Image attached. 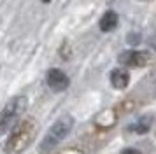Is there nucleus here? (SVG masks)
<instances>
[{"label":"nucleus","mask_w":156,"mask_h":154,"mask_svg":"<svg viewBox=\"0 0 156 154\" xmlns=\"http://www.w3.org/2000/svg\"><path fill=\"white\" fill-rule=\"evenodd\" d=\"M118 61L123 67H130V68H140V67H146L149 61V54L146 51H135V49H128V51H123L118 56Z\"/></svg>","instance_id":"obj_4"},{"label":"nucleus","mask_w":156,"mask_h":154,"mask_svg":"<svg viewBox=\"0 0 156 154\" xmlns=\"http://www.w3.org/2000/svg\"><path fill=\"white\" fill-rule=\"evenodd\" d=\"M37 135V123L34 119H25L20 124L12 128V133L7 137L4 144V152L5 154H21L27 151L28 145L35 140Z\"/></svg>","instance_id":"obj_1"},{"label":"nucleus","mask_w":156,"mask_h":154,"mask_svg":"<svg viewBox=\"0 0 156 154\" xmlns=\"http://www.w3.org/2000/svg\"><path fill=\"white\" fill-rule=\"evenodd\" d=\"M46 82H48V86H49L53 91L60 93V91H65L70 86V79H69V75L65 74L63 70L51 68L49 72H48V75H46Z\"/></svg>","instance_id":"obj_5"},{"label":"nucleus","mask_w":156,"mask_h":154,"mask_svg":"<svg viewBox=\"0 0 156 154\" xmlns=\"http://www.w3.org/2000/svg\"><path fill=\"white\" fill-rule=\"evenodd\" d=\"M130 42H132V44H137V42H139L137 35H132V37H130Z\"/></svg>","instance_id":"obj_12"},{"label":"nucleus","mask_w":156,"mask_h":154,"mask_svg":"<svg viewBox=\"0 0 156 154\" xmlns=\"http://www.w3.org/2000/svg\"><path fill=\"white\" fill-rule=\"evenodd\" d=\"M118 23H119V18H118V14L114 12V11H107V12H104V16L100 18L98 21V26L102 32H112L114 28L118 26Z\"/></svg>","instance_id":"obj_7"},{"label":"nucleus","mask_w":156,"mask_h":154,"mask_svg":"<svg viewBox=\"0 0 156 154\" xmlns=\"http://www.w3.org/2000/svg\"><path fill=\"white\" fill-rule=\"evenodd\" d=\"M27 105L28 100L25 96H14L12 100H9L0 114V133H7L11 128H14L18 119L27 110Z\"/></svg>","instance_id":"obj_3"},{"label":"nucleus","mask_w":156,"mask_h":154,"mask_svg":"<svg viewBox=\"0 0 156 154\" xmlns=\"http://www.w3.org/2000/svg\"><path fill=\"white\" fill-rule=\"evenodd\" d=\"M60 154H83V152L76 151V149H70V151H63V152H60Z\"/></svg>","instance_id":"obj_11"},{"label":"nucleus","mask_w":156,"mask_h":154,"mask_svg":"<svg viewBox=\"0 0 156 154\" xmlns=\"http://www.w3.org/2000/svg\"><path fill=\"white\" fill-rule=\"evenodd\" d=\"M95 123H97V126H98V128H102V130H107V128H111V126L116 123V112H114V110H105V112H102L98 117L95 119Z\"/></svg>","instance_id":"obj_9"},{"label":"nucleus","mask_w":156,"mask_h":154,"mask_svg":"<svg viewBox=\"0 0 156 154\" xmlns=\"http://www.w3.org/2000/svg\"><path fill=\"white\" fill-rule=\"evenodd\" d=\"M109 79H111V86L112 88H116V89H125L128 86V82H130V74L125 68H114L111 72Z\"/></svg>","instance_id":"obj_6"},{"label":"nucleus","mask_w":156,"mask_h":154,"mask_svg":"<svg viewBox=\"0 0 156 154\" xmlns=\"http://www.w3.org/2000/svg\"><path fill=\"white\" fill-rule=\"evenodd\" d=\"M151 126H153V117L151 116H142L135 123L130 124V130L133 133H139V135H146L151 130Z\"/></svg>","instance_id":"obj_8"},{"label":"nucleus","mask_w":156,"mask_h":154,"mask_svg":"<svg viewBox=\"0 0 156 154\" xmlns=\"http://www.w3.org/2000/svg\"><path fill=\"white\" fill-rule=\"evenodd\" d=\"M121 154H142V152L140 151H137V149H133V147H128V149H123Z\"/></svg>","instance_id":"obj_10"},{"label":"nucleus","mask_w":156,"mask_h":154,"mask_svg":"<svg viewBox=\"0 0 156 154\" xmlns=\"http://www.w3.org/2000/svg\"><path fill=\"white\" fill-rule=\"evenodd\" d=\"M41 2H44V4H49L51 0H41Z\"/></svg>","instance_id":"obj_13"},{"label":"nucleus","mask_w":156,"mask_h":154,"mask_svg":"<svg viewBox=\"0 0 156 154\" xmlns=\"http://www.w3.org/2000/svg\"><path fill=\"white\" fill-rule=\"evenodd\" d=\"M74 124H76V121H74V117L69 116V114L58 117L56 121L51 124V128L48 130V133L44 135L42 142H41V145H39V152L41 154L51 152L58 144H62V142L67 138V135L72 131Z\"/></svg>","instance_id":"obj_2"}]
</instances>
